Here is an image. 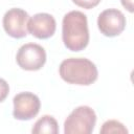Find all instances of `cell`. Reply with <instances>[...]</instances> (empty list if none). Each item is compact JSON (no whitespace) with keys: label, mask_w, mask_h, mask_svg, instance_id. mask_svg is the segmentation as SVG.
Returning <instances> with one entry per match:
<instances>
[{"label":"cell","mask_w":134,"mask_h":134,"mask_svg":"<svg viewBox=\"0 0 134 134\" xmlns=\"http://www.w3.org/2000/svg\"><path fill=\"white\" fill-rule=\"evenodd\" d=\"M13 115L19 120H29L40 111L41 102L39 97L31 92H21L15 95Z\"/></svg>","instance_id":"cell-5"},{"label":"cell","mask_w":134,"mask_h":134,"mask_svg":"<svg viewBox=\"0 0 134 134\" xmlns=\"http://www.w3.org/2000/svg\"><path fill=\"white\" fill-rule=\"evenodd\" d=\"M29 16L28 14L22 8H10L8 9L2 20L3 28L5 32L15 38L21 39L27 36V22Z\"/></svg>","instance_id":"cell-7"},{"label":"cell","mask_w":134,"mask_h":134,"mask_svg":"<svg viewBox=\"0 0 134 134\" xmlns=\"http://www.w3.org/2000/svg\"><path fill=\"white\" fill-rule=\"evenodd\" d=\"M31 132L34 134H58L59 126L54 117L44 115L36 121Z\"/></svg>","instance_id":"cell-9"},{"label":"cell","mask_w":134,"mask_h":134,"mask_svg":"<svg viewBox=\"0 0 134 134\" xmlns=\"http://www.w3.org/2000/svg\"><path fill=\"white\" fill-rule=\"evenodd\" d=\"M99 132H100V134H111V133L127 134L128 130L120 121L115 120V119H111V120H107L103 124Z\"/></svg>","instance_id":"cell-10"},{"label":"cell","mask_w":134,"mask_h":134,"mask_svg":"<svg viewBox=\"0 0 134 134\" xmlns=\"http://www.w3.org/2000/svg\"><path fill=\"white\" fill-rule=\"evenodd\" d=\"M8 92H9V86L7 82L3 79H0V103L7 97Z\"/></svg>","instance_id":"cell-12"},{"label":"cell","mask_w":134,"mask_h":134,"mask_svg":"<svg viewBox=\"0 0 134 134\" xmlns=\"http://www.w3.org/2000/svg\"><path fill=\"white\" fill-rule=\"evenodd\" d=\"M72 1L77 6L83 7V8H86V9L93 8L96 5H98V3L100 2V0H72Z\"/></svg>","instance_id":"cell-11"},{"label":"cell","mask_w":134,"mask_h":134,"mask_svg":"<svg viewBox=\"0 0 134 134\" xmlns=\"http://www.w3.org/2000/svg\"><path fill=\"white\" fill-rule=\"evenodd\" d=\"M61 77L68 84L88 86L93 84L98 76L94 63L85 58H69L64 60L59 68Z\"/></svg>","instance_id":"cell-2"},{"label":"cell","mask_w":134,"mask_h":134,"mask_svg":"<svg viewBox=\"0 0 134 134\" xmlns=\"http://www.w3.org/2000/svg\"><path fill=\"white\" fill-rule=\"evenodd\" d=\"M16 60L22 69L36 71L44 66L46 62V52L41 45L36 43H27L19 48Z\"/></svg>","instance_id":"cell-4"},{"label":"cell","mask_w":134,"mask_h":134,"mask_svg":"<svg viewBox=\"0 0 134 134\" xmlns=\"http://www.w3.org/2000/svg\"><path fill=\"white\" fill-rule=\"evenodd\" d=\"M57 28L54 18L47 13H39L28 19L27 30L38 39H48L53 36Z\"/></svg>","instance_id":"cell-8"},{"label":"cell","mask_w":134,"mask_h":134,"mask_svg":"<svg viewBox=\"0 0 134 134\" xmlns=\"http://www.w3.org/2000/svg\"><path fill=\"white\" fill-rule=\"evenodd\" d=\"M96 114L88 106L75 108L64 122L65 134H90L94 130Z\"/></svg>","instance_id":"cell-3"},{"label":"cell","mask_w":134,"mask_h":134,"mask_svg":"<svg viewBox=\"0 0 134 134\" xmlns=\"http://www.w3.org/2000/svg\"><path fill=\"white\" fill-rule=\"evenodd\" d=\"M97 26L104 36L116 37L120 35L126 27V17L119 9L108 8L99 14Z\"/></svg>","instance_id":"cell-6"},{"label":"cell","mask_w":134,"mask_h":134,"mask_svg":"<svg viewBox=\"0 0 134 134\" xmlns=\"http://www.w3.org/2000/svg\"><path fill=\"white\" fill-rule=\"evenodd\" d=\"M62 39L71 51H81L89 43L87 16L80 10L67 13L62 22Z\"/></svg>","instance_id":"cell-1"},{"label":"cell","mask_w":134,"mask_h":134,"mask_svg":"<svg viewBox=\"0 0 134 134\" xmlns=\"http://www.w3.org/2000/svg\"><path fill=\"white\" fill-rule=\"evenodd\" d=\"M121 4L125 8H127L130 13H133L134 8H133V0H120Z\"/></svg>","instance_id":"cell-13"}]
</instances>
